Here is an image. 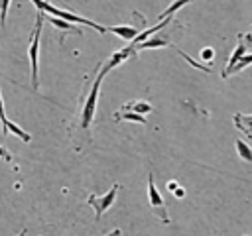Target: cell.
<instances>
[{
	"mask_svg": "<svg viewBox=\"0 0 252 236\" xmlns=\"http://www.w3.org/2000/svg\"><path fill=\"white\" fill-rule=\"evenodd\" d=\"M104 75H106V73L100 69V71H98V75H96V79H94V83H93V87H91V92H89V96H87L85 104H83V112H81V128H83V130H89V128H91V124H93V120H94L96 100H98L100 83H102Z\"/></svg>",
	"mask_w": 252,
	"mask_h": 236,
	"instance_id": "2",
	"label": "cell"
},
{
	"mask_svg": "<svg viewBox=\"0 0 252 236\" xmlns=\"http://www.w3.org/2000/svg\"><path fill=\"white\" fill-rule=\"evenodd\" d=\"M177 51H179V53H181V57H185V59H187V61H189V63H191L193 67H197V69H203L205 73H211V69H209V67H205V65H201V63H197V61H193V59H191V57H189V55H187L185 51H181V49H177Z\"/></svg>",
	"mask_w": 252,
	"mask_h": 236,
	"instance_id": "19",
	"label": "cell"
},
{
	"mask_svg": "<svg viewBox=\"0 0 252 236\" xmlns=\"http://www.w3.org/2000/svg\"><path fill=\"white\" fill-rule=\"evenodd\" d=\"M165 45H167V41H165V39L154 37V39H148V41H144V43H138V45H134V47H136V51H140V49H152V47H165Z\"/></svg>",
	"mask_w": 252,
	"mask_h": 236,
	"instance_id": "15",
	"label": "cell"
},
{
	"mask_svg": "<svg viewBox=\"0 0 252 236\" xmlns=\"http://www.w3.org/2000/svg\"><path fill=\"white\" fill-rule=\"evenodd\" d=\"M134 55H136V47L130 43V45H126L124 49H120V51L112 53V55H110V59H108V61L102 65V71H104V73H108L110 69H114L116 65H120L124 59H128V57H134Z\"/></svg>",
	"mask_w": 252,
	"mask_h": 236,
	"instance_id": "6",
	"label": "cell"
},
{
	"mask_svg": "<svg viewBox=\"0 0 252 236\" xmlns=\"http://www.w3.org/2000/svg\"><path fill=\"white\" fill-rule=\"evenodd\" d=\"M32 2H33V6L37 8V12H47L49 16L59 18V20H65V22H69V24H83V26H89V28H93V30L100 31V33H104V31H106V28H104V26H98L96 22H91V20H87V18H81V16H77V14L69 12V10L55 8V6H53V4H49L47 0H32Z\"/></svg>",
	"mask_w": 252,
	"mask_h": 236,
	"instance_id": "1",
	"label": "cell"
},
{
	"mask_svg": "<svg viewBox=\"0 0 252 236\" xmlns=\"http://www.w3.org/2000/svg\"><path fill=\"white\" fill-rule=\"evenodd\" d=\"M0 122H2V124H6V122H8V118H6V114H4V102H2V94H0Z\"/></svg>",
	"mask_w": 252,
	"mask_h": 236,
	"instance_id": "22",
	"label": "cell"
},
{
	"mask_svg": "<svg viewBox=\"0 0 252 236\" xmlns=\"http://www.w3.org/2000/svg\"><path fill=\"white\" fill-rule=\"evenodd\" d=\"M116 118L118 120H130V122H140V124H146V118L136 114V112H130V110H120L116 112Z\"/></svg>",
	"mask_w": 252,
	"mask_h": 236,
	"instance_id": "14",
	"label": "cell"
},
{
	"mask_svg": "<svg viewBox=\"0 0 252 236\" xmlns=\"http://www.w3.org/2000/svg\"><path fill=\"white\" fill-rule=\"evenodd\" d=\"M148 199H150L152 208H156V210L159 212V218H161L163 222H169L165 203H163V199H161V195H159V191H158V187H156V183H154V175H152V173L148 175Z\"/></svg>",
	"mask_w": 252,
	"mask_h": 236,
	"instance_id": "5",
	"label": "cell"
},
{
	"mask_svg": "<svg viewBox=\"0 0 252 236\" xmlns=\"http://www.w3.org/2000/svg\"><path fill=\"white\" fill-rule=\"evenodd\" d=\"M26 234H28V230L24 228V230H20V234H18V236H26Z\"/></svg>",
	"mask_w": 252,
	"mask_h": 236,
	"instance_id": "25",
	"label": "cell"
},
{
	"mask_svg": "<svg viewBox=\"0 0 252 236\" xmlns=\"http://www.w3.org/2000/svg\"><path fill=\"white\" fill-rule=\"evenodd\" d=\"M0 159H4L6 163H12V153L8 151V148L0 146Z\"/></svg>",
	"mask_w": 252,
	"mask_h": 236,
	"instance_id": "20",
	"label": "cell"
},
{
	"mask_svg": "<svg viewBox=\"0 0 252 236\" xmlns=\"http://www.w3.org/2000/svg\"><path fill=\"white\" fill-rule=\"evenodd\" d=\"M104 236H120V228H114L112 232H108V234H104Z\"/></svg>",
	"mask_w": 252,
	"mask_h": 236,
	"instance_id": "24",
	"label": "cell"
},
{
	"mask_svg": "<svg viewBox=\"0 0 252 236\" xmlns=\"http://www.w3.org/2000/svg\"><path fill=\"white\" fill-rule=\"evenodd\" d=\"M189 2H193V0H175V2H171L161 14H159V22L161 20H165V18H171V14H175L179 8H183L185 4H189Z\"/></svg>",
	"mask_w": 252,
	"mask_h": 236,
	"instance_id": "13",
	"label": "cell"
},
{
	"mask_svg": "<svg viewBox=\"0 0 252 236\" xmlns=\"http://www.w3.org/2000/svg\"><path fill=\"white\" fill-rule=\"evenodd\" d=\"M41 26H43V12H37V20H35V28L30 39V65H32V87L39 88V79H37V57H39V35H41Z\"/></svg>",
	"mask_w": 252,
	"mask_h": 236,
	"instance_id": "3",
	"label": "cell"
},
{
	"mask_svg": "<svg viewBox=\"0 0 252 236\" xmlns=\"http://www.w3.org/2000/svg\"><path fill=\"white\" fill-rule=\"evenodd\" d=\"M106 31H112V33H116L118 37H122L126 41H134L140 35L142 28H136V26H108Z\"/></svg>",
	"mask_w": 252,
	"mask_h": 236,
	"instance_id": "8",
	"label": "cell"
},
{
	"mask_svg": "<svg viewBox=\"0 0 252 236\" xmlns=\"http://www.w3.org/2000/svg\"><path fill=\"white\" fill-rule=\"evenodd\" d=\"M238 39H240V41H238V45L234 47V51H232V55L228 57V63H226V67H224V73H222V77H224V79H226L228 75H232L234 65H236L244 55H246V47H248V43H244V41H242V35H238Z\"/></svg>",
	"mask_w": 252,
	"mask_h": 236,
	"instance_id": "7",
	"label": "cell"
},
{
	"mask_svg": "<svg viewBox=\"0 0 252 236\" xmlns=\"http://www.w3.org/2000/svg\"><path fill=\"white\" fill-rule=\"evenodd\" d=\"M122 110H130V112H136V114L144 116V114L152 112V110H154V106H152L150 102H146V100H136V102H128Z\"/></svg>",
	"mask_w": 252,
	"mask_h": 236,
	"instance_id": "11",
	"label": "cell"
},
{
	"mask_svg": "<svg viewBox=\"0 0 252 236\" xmlns=\"http://www.w3.org/2000/svg\"><path fill=\"white\" fill-rule=\"evenodd\" d=\"M8 6H10V0H0V26H4V24H6Z\"/></svg>",
	"mask_w": 252,
	"mask_h": 236,
	"instance_id": "18",
	"label": "cell"
},
{
	"mask_svg": "<svg viewBox=\"0 0 252 236\" xmlns=\"http://www.w3.org/2000/svg\"><path fill=\"white\" fill-rule=\"evenodd\" d=\"M248 65H252V53H250V55H244V57L234 65L232 73H236V71H240V69H244V67H248Z\"/></svg>",
	"mask_w": 252,
	"mask_h": 236,
	"instance_id": "17",
	"label": "cell"
},
{
	"mask_svg": "<svg viewBox=\"0 0 252 236\" xmlns=\"http://www.w3.org/2000/svg\"><path fill=\"white\" fill-rule=\"evenodd\" d=\"M49 22L53 24V26H57L59 30H67V31H73V33H79L81 35V30H77V28H73V24H69V22H65V20H59V18H49Z\"/></svg>",
	"mask_w": 252,
	"mask_h": 236,
	"instance_id": "16",
	"label": "cell"
},
{
	"mask_svg": "<svg viewBox=\"0 0 252 236\" xmlns=\"http://www.w3.org/2000/svg\"><path fill=\"white\" fill-rule=\"evenodd\" d=\"M213 55H215L213 47H205V49L201 51V59H205V61H211V59H213Z\"/></svg>",
	"mask_w": 252,
	"mask_h": 236,
	"instance_id": "21",
	"label": "cell"
},
{
	"mask_svg": "<svg viewBox=\"0 0 252 236\" xmlns=\"http://www.w3.org/2000/svg\"><path fill=\"white\" fill-rule=\"evenodd\" d=\"M173 195H175V197H177V199H181V197H183V195H185V191H183V189H181V187H175V189H173Z\"/></svg>",
	"mask_w": 252,
	"mask_h": 236,
	"instance_id": "23",
	"label": "cell"
},
{
	"mask_svg": "<svg viewBox=\"0 0 252 236\" xmlns=\"http://www.w3.org/2000/svg\"><path fill=\"white\" fill-rule=\"evenodd\" d=\"M234 146H236L238 157H240V159H244V161H248V163H252V148H250L244 140H240V138L234 142Z\"/></svg>",
	"mask_w": 252,
	"mask_h": 236,
	"instance_id": "12",
	"label": "cell"
},
{
	"mask_svg": "<svg viewBox=\"0 0 252 236\" xmlns=\"http://www.w3.org/2000/svg\"><path fill=\"white\" fill-rule=\"evenodd\" d=\"M234 124L244 132V136H252V114H234Z\"/></svg>",
	"mask_w": 252,
	"mask_h": 236,
	"instance_id": "10",
	"label": "cell"
},
{
	"mask_svg": "<svg viewBox=\"0 0 252 236\" xmlns=\"http://www.w3.org/2000/svg\"><path fill=\"white\" fill-rule=\"evenodd\" d=\"M10 132H12V134H16V136H18L22 142H26V144L32 140V136H30L28 132H24V130H22L18 124H14V122H10V120H8L6 124H2V134H4V136H8Z\"/></svg>",
	"mask_w": 252,
	"mask_h": 236,
	"instance_id": "9",
	"label": "cell"
},
{
	"mask_svg": "<svg viewBox=\"0 0 252 236\" xmlns=\"http://www.w3.org/2000/svg\"><path fill=\"white\" fill-rule=\"evenodd\" d=\"M118 191H120V185H118V183H114V185L110 187V191H106V193H104V195H100V197H96V195H89L87 203L94 208V218H96V220H98V218H102V214L112 206V203L116 201Z\"/></svg>",
	"mask_w": 252,
	"mask_h": 236,
	"instance_id": "4",
	"label": "cell"
}]
</instances>
